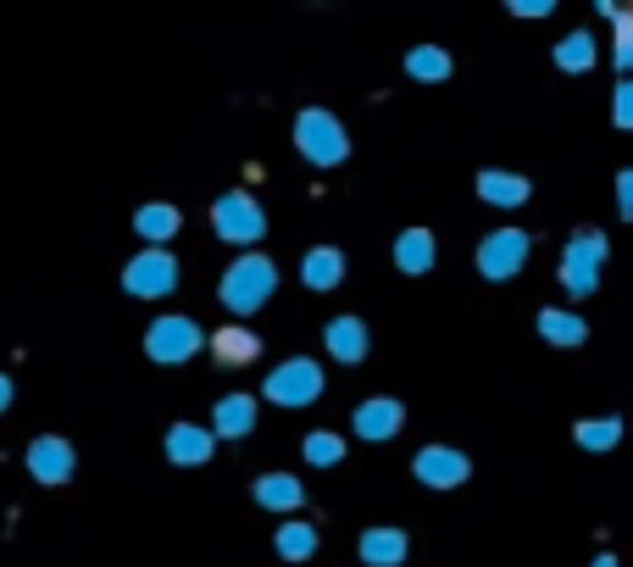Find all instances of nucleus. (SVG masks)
<instances>
[{"instance_id": "26", "label": "nucleus", "mask_w": 633, "mask_h": 567, "mask_svg": "<svg viewBox=\"0 0 633 567\" xmlns=\"http://www.w3.org/2000/svg\"><path fill=\"white\" fill-rule=\"evenodd\" d=\"M0 400H7V378H0Z\"/></svg>"}, {"instance_id": "11", "label": "nucleus", "mask_w": 633, "mask_h": 567, "mask_svg": "<svg viewBox=\"0 0 633 567\" xmlns=\"http://www.w3.org/2000/svg\"><path fill=\"white\" fill-rule=\"evenodd\" d=\"M400 551H406V540H400V534H368V540H361V556L378 562V567L400 562Z\"/></svg>"}, {"instance_id": "21", "label": "nucleus", "mask_w": 633, "mask_h": 567, "mask_svg": "<svg viewBox=\"0 0 633 567\" xmlns=\"http://www.w3.org/2000/svg\"><path fill=\"white\" fill-rule=\"evenodd\" d=\"M545 334H562V345H578V322H567V317H545Z\"/></svg>"}, {"instance_id": "23", "label": "nucleus", "mask_w": 633, "mask_h": 567, "mask_svg": "<svg viewBox=\"0 0 633 567\" xmlns=\"http://www.w3.org/2000/svg\"><path fill=\"white\" fill-rule=\"evenodd\" d=\"M584 56H595V45H589V39H567V45H562V61H567V67H578Z\"/></svg>"}, {"instance_id": "7", "label": "nucleus", "mask_w": 633, "mask_h": 567, "mask_svg": "<svg viewBox=\"0 0 633 567\" xmlns=\"http://www.w3.org/2000/svg\"><path fill=\"white\" fill-rule=\"evenodd\" d=\"M312 378H317V367H312V362H290V367L273 378V395H279V400H306V395L317 389Z\"/></svg>"}, {"instance_id": "8", "label": "nucleus", "mask_w": 633, "mask_h": 567, "mask_svg": "<svg viewBox=\"0 0 633 567\" xmlns=\"http://www.w3.org/2000/svg\"><path fill=\"white\" fill-rule=\"evenodd\" d=\"M34 467H39V478H67L72 451H67V445H56V440H39V445H34Z\"/></svg>"}, {"instance_id": "12", "label": "nucleus", "mask_w": 633, "mask_h": 567, "mask_svg": "<svg viewBox=\"0 0 633 567\" xmlns=\"http://www.w3.org/2000/svg\"><path fill=\"white\" fill-rule=\"evenodd\" d=\"M355 423H361V434H373V440H384V434H395L400 412H395V407H361V412H355Z\"/></svg>"}, {"instance_id": "24", "label": "nucleus", "mask_w": 633, "mask_h": 567, "mask_svg": "<svg viewBox=\"0 0 633 567\" xmlns=\"http://www.w3.org/2000/svg\"><path fill=\"white\" fill-rule=\"evenodd\" d=\"M411 67H422V78H439V67H444V56H433V50H422Z\"/></svg>"}, {"instance_id": "3", "label": "nucleus", "mask_w": 633, "mask_h": 567, "mask_svg": "<svg viewBox=\"0 0 633 567\" xmlns=\"http://www.w3.org/2000/svg\"><path fill=\"white\" fill-rule=\"evenodd\" d=\"M212 351H217L223 367H245V362H256L261 340H256L250 329H223V334H212Z\"/></svg>"}, {"instance_id": "27", "label": "nucleus", "mask_w": 633, "mask_h": 567, "mask_svg": "<svg viewBox=\"0 0 633 567\" xmlns=\"http://www.w3.org/2000/svg\"><path fill=\"white\" fill-rule=\"evenodd\" d=\"M600 567H611V562H600Z\"/></svg>"}, {"instance_id": "1", "label": "nucleus", "mask_w": 633, "mask_h": 567, "mask_svg": "<svg viewBox=\"0 0 633 567\" xmlns=\"http://www.w3.org/2000/svg\"><path fill=\"white\" fill-rule=\"evenodd\" d=\"M273 290V262L267 257H245L228 279H223V300L228 306H239V311H250V306H261V295Z\"/></svg>"}, {"instance_id": "10", "label": "nucleus", "mask_w": 633, "mask_h": 567, "mask_svg": "<svg viewBox=\"0 0 633 567\" xmlns=\"http://www.w3.org/2000/svg\"><path fill=\"white\" fill-rule=\"evenodd\" d=\"M422 478H433V484L467 478V462H462V456H444V451H428V456H422Z\"/></svg>"}, {"instance_id": "13", "label": "nucleus", "mask_w": 633, "mask_h": 567, "mask_svg": "<svg viewBox=\"0 0 633 567\" xmlns=\"http://www.w3.org/2000/svg\"><path fill=\"white\" fill-rule=\"evenodd\" d=\"M256 496H261L267 507H295V501H301V484H290V478H267V484H256Z\"/></svg>"}, {"instance_id": "15", "label": "nucleus", "mask_w": 633, "mask_h": 567, "mask_svg": "<svg viewBox=\"0 0 633 567\" xmlns=\"http://www.w3.org/2000/svg\"><path fill=\"white\" fill-rule=\"evenodd\" d=\"M334 351L339 356H361V329L344 317V322H334Z\"/></svg>"}, {"instance_id": "19", "label": "nucleus", "mask_w": 633, "mask_h": 567, "mask_svg": "<svg viewBox=\"0 0 633 567\" xmlns=\"http://www.w3.org/2000/svg\"><path fill=\"white\" fill-rule=\"evenodd\" d=\"M172 223H178V217H172L167 206H156V212H145V217H139V228H145V234H172Z\"/></svg>"}, {"instance_id": "6", "label": "nucleus", "mask_w": 633, "mask_h": 567, "mask_svg": "<svg viewBox=\"0 0 633 567\" xmlns=\"http://www.w3.org/2000/svg\"><path fill=\"white\" fill-rule=\"evenodd\" d=\"M167 284H172V262L167 257H150V262L128 268V290H139V295H161Z\"/></svg>"}, {"instance_id": "25", "label": "nucleus", "mask_w": 633, "mask_h": 567, "mask_svg": "<svg viewBox=\"0 0 633 567\" xmlns=\"http://www.w3.org/2000/svg\"><path fill=\"white\" fill-rule=\"evenodd\" d=\"M306 451H312V462H334V456H339V445H334V440H312Z\"/></svg>"}, {"instance_id": "20", "label": "nucleus", "mask_w": 633, "mask_h": 567, "mask_svg": "<svg viewBox=\"0 0 633 567\" xmlns=\"http://www.w3.org/2000/svg\"><path fill=\"white\" fill-rule=\"evenodd\" d=\"M279 545H284L290 556H306V551H312V529H284V534H279Z\"/></svg>"}, {"instance_id": "9", "label": "nucleus", "mask_w": 633, "mask_h": 567, "mask_svg": "<svg viewBox=\"0 0 633 567\" xmlns=\"http://www.w3.org/2000/svg\"><path fill=\"white\" fill-rule=\"evenodd\" d=\"M184 345H195V329H190V322H161L156 340H150V351H156V356H178Z\"/></svg>"}, {"instance_id": "17", "label": "nucleus", "mask_w": 633, "mask_h": 567, "mask_svg": "<svg viewBox=\"0 0 633 567\" xmlns=\"http://www.w3.org/2000/svg\"><path fill=\"white\" fill-rule=\"evenodd\" d=\"M217 418L228 423V434H245V423H250V407H245V400H228V407H223Z\"/></svg>"}, {"instance_id": "18", "label": "nucleus", "mask_w": 633, "mask_h": 567, "mask_svg": "<svg viewBox=\"0 0 633 567\" xmlns=\"http://www.w3.org/2000/svg\"><path fill=\"white\" fill-rule=\"evenodd\" d=\"M484 195H495V201H522V184H517V179H484Z\"/></svg>"}, {"instance_id": "14", "label": "nucleus", "mask_w": 633, "mask_h": 567, "mask_svg": "<svg viewBox=\"0 0 633 567\" xmlns=\"http://www.w3.org/2000/svg\"><path fill=\"white\" fill-rule=\"evenodd\" d=\"M339 279V257L334 251H317L312 262H306V284H334Z\"/></svg>"}, {"instance_id": "5", "label": "nucleus", "mask_w": 633, "mask_h": 567, "mask_svg": "<svg viewBox=\"0 0 633 567\" xmlns=\"http://www.w3.org/2000/svg\"><path fill=\"white\" fill-rule=\"evenodd\" d=\"M522 246H528L522 234H495L489 246H484V273H511L522 262Z\"/></svg>"}, {"instance_id": "4", "label": "nucleus", "mask_w": 633, "mask_h": 567, "mask_svg": "<svg viewBox=\"0 0 633 567\" xmlns=\"http://www.w3.org/2000/svg\"><path fill=\"white\" fill-rule=\"evenodd\" d=\"M217 228H223V234H239V239H256V234H261V217L250 212L245 195H228V201L217 206Z\"/></svg>"}, {"instance_id": "2", "label": "nucleus", "mask_w": 633, "mask_h": 567, "mask_svg": "<svg viewBox=\"0 0 633 567\" xmlns=\"http://www.w3.org/2000/svg\"><path fill=\"white\" fill-rule=\"evenodd\" d=\"M301 145H306V156H317V161H334V156L344 150V139H339V128L328 123V112H306V117H301Z\"/></svg>"}, {"instance_id": "16", "label": "nucleus", "mask_w": 633, "mask_h": 567, "mask_svg": "<svg viewBox=\"0 0 633 567\" xmlns=\"http://www.w3.org/2000/svg\"><path fill=\"white\" fill-rule=\"evenodd\" d=\"M400 262H406V268H428V239H422V234H417V239H411V234L400 239Z\"/></svg>"}, {"instance_id": "22", "label": "nucleus", "mask_w": 633, "mask_h": 567, "mask_svg": "<svg viewBox=\"0 0 633 567\" xmlns=\"http://www.w3.org/2000/svg\"><path fill=\"white\" fill-rule=\"evenodd\" d=\"M172 456H190V462H201V456H206V440H190V434H178V440H172Z\"/></svg>"}]
</instances>
